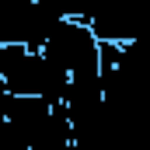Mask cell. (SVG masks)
<instances>
[{"mask_svg":"<svg viewBox=\"0 0 150 150\" xmlns=\"http://www.w3.org/2000/svg\"><path fill=\"white\" fill-rule=\"evenodd\" d=\"M49 108H52V105H45V101H38V98H4L0 115H4V126H7L25 147H32L35 136L45 129V122H49Z\"/></svg>","mask_w":150,"mask_h":150,"instance_id":"cell-2","label":"cell"},{"mask_svg":"<svg viewBox=\"0 0 150 150\" xmlns=\"http://www.w3.org/2000/svg\"><path fill=\"white\" fill-rule=\"evenodd\" d=\"M42 52L28 45H0V94L4 98H38L42 94Z\"/></svg>","mask_w":150,"mask_h":150,"instance_id":"cell-1","label":"cell"}]
</instances>
